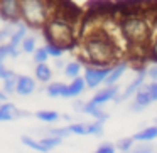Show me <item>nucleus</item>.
Instances as JSON below:
<instances>
[{
  "instance_id": "11",
  "label": "nucleus",
  "mask_w": 157,
  "mask_h": 153,
  "mask_svg": "<svg viewBox=\"0 0 157 153\" xmlns=\"http://www.w3.org/2000/svg\"><path fill=\"white\" fill-rule=\"evenodd\" d=\"M86 89V81L85 78H75L71 81V84H68V88H66V93L63 98H76V96H79L83 91Z\"/></svg>"
},
{
  "instance_id": "15",
  "label": "nucleus",
  "mask_w": 157,
  "mask_h": 153,
  "mask_svg": "<svg viewBox=\"0 0 157 153\" xmlns=\"http://www.w3.org/2000/svg\"><path fill=\"white\" fill-rule=\"evenodd\" d=\"M15 25H17V29H15V31L12 32V35H10V44L15 46V47H19L21 42H22V39L27 35V27L29 25L25 24V22H19V24H15Z\"/></svg>"
},
{
  "instance_id": "34",
  "label": "nucleus",
  "mask_w": 157,
  "mask_h": 153,
  "mask_svg": "<svg viewBox=\"0 0 157 153\" xmlns=\"http://www.w3.org/2000/svg\"><path fill=\"white\" fill-rule=\"evenodd\" d=\"M128 153H154V148L150 145H144V146H137V148H132Z\"/></svg>"
},
{
  "instance_id": "19",
  "label": "nucleus",
  "mask_w": 157,
  "mask_h": 153,
  "mask_svg": "<svg viewBox=\"0 0 157 153\" xmlns=\"http://www.w3.org/2000/svg\"><path fill=\"white\" fill-rule=\"evenodd\" d=\"M21 141H22V145H25L27 148H32V150H36V151H41V153H48V151H49V150L46 148V146L42 145L41 141H37V140L31 138V136H27V135L21 136Z\"/></svg>"
},
{
  "instance_id": "18",
  "label": "nucleus",
  "mask_w": 157,
  "mask_h": 153,
  "mask_svg": "<svg viewBox=\"0 0 157 153\" xmlns=\"http://www.w3.org/2000/svg\"><path fill=\"white\" fill-rule=\"evenodd\" d=\"M66 88H68V84H64V82H51L46 88V93H48L49 98H63L66 93Z\"/></svg>"
},
{
  "instance_id": "32",
  "label": "nucleus",
  "mask_w": 157,
  "mask_h": 153,
  "mask_svg": "<svg viewBox=\"0 0 157 153\" xmlns=\"http://www.w3.org/2000/svg\"><path fill=\"white\" fill-rule=\"evenodd\" d=\"M48 133L52 135V136H59V138H68V136L71 135V131H69L68 126H66V128H51Z\"/></svg>"
},
{
  "instance_id": "4",
  "label": "nucleus",
  "mask_w": 157,
  "mask_h": 153,
  "mask_svg": "<svg viewBox=\"0 0 157 153\" xmlns=\"http://www.w3.org/2000/svg\"><path fill=\"white\" fill-rule=\"evenodd\" d=\"M122 32L125 35V39L130 42L132 46H142L147 42L149 39V25L144 20L142 17H137V15H130L125 17L122 22Z\"/></svg>"
},
{
  "instance_id": "13",
  "label": "nucleus",
  "mask_w": 157,
  "mask_h": 153,
  "mask_svg": "<svg viewBox=\"0 0 157 153\" xmlns=\"http://www.w3.org/2000/svg\"><path fill=\"white\" fill-rule=\"evenodd\" d=\"M81 113H85V115L93 116L95 119H101V121H105V119L108 118V115H106V113L101 109V106H100V104H96V103H93V101L85 103V106H83Z\"/></svg>"
},
{
  "instance_id": "7",
  "label": "nucleus",
  "mask_w": 157,
  "mask_h": 153,
  "mask_svg": "<svg viewBox=\"0 0 157 153\" xmlns=\"http://www.w3.org/2000/svg\"><path fill=\"white\" fill-rule=\"evenodd\" d=\"M145 78H147V69H140V71L137 72V76L133 78V81L125 88V91L115 98V101H117V103H122V101H125V99H128V98H132V96H135V93L139 91L140 88H142V84H144V81H145Z\"/></svg>"
},
{
  "instance_id": "22",
  "label": "nucleus",
  "mask_w": 157,
  "mask_h": 153,
  "mask_svg": "<svg viewBox=\"0 0 157 153\" xmlns=\"http://www.w3.org/2000/svg\"><path fill=\"white\" fill-rule=\"evenodd\" d=\"M34 116L37 119H41V121H44V123H56L59 119L58 111H37Z\"/></svg>"
},
{
  "instance_id": "28",
  "label": "nucleus",
  "mask_w": 157,
  "mask_h": 153,
  "mask_svg": "<svg viewBox=\"0 0 157 153\" xmlns=\"http://www.w3.org/2000/svg\"><path fill=\"white\" fill-rule=\"evenodd\" d=\"M46 51H48V54H49V57H61L63 56V52H64V49L61 47V46H58V44H52V42H48L46 44Z\"/></svg>"
},
{
  "instance_id": "38",
  "label": "nucleus",
  "mask_w": 157,
  "mask_h": 153,
  "mask_svg": "<svg viewBox=\"0 0 157 153\" xmlns=\"http://www.w3.org/2000/svg\"><path fill=\"white\" fill-rule=\"evenodd\" d=\"M7 101V94H5L4 91H0V104H2V103H5Z\"/></svg>"
},
{
  "instance_id": "6",
  "label": "nucleus",
  "mask_w": 157,
  "mask_h": 153,
  "mask_svg": "<svg viewBox=\"0 0 157 153\" xmlns=\"http://www.w3.org/2000/svg\"><path fill=\"white\" fill-rule=\"evenodd\" d=\"M110 69H112L110 66H86V69H85L86 88L95 89V88H98L101 82H105Z\"/></svg>"
},
{
  "instance_id": "24",
  "label": "nucleus",
  "mask_w": 157,
  "mask_h": 153,
  "mask_svg": "<svg viewBox=\"0 0 157 153\" xmlns=\"http://www.w3.org/2000/svg\"><path fill=\"white\" fill-rule=\"evenodd\" d=\"M17 78L19 76L15 74V76H10V78L4 79V93L7 96H10V94L15 93V88H17Z\"/></svg>"
},
{
  "instance_id": "29",
  "label": "nucleus",
  "mask_w": 157,
  "mask_h": 153,
  "mask_svg": "<svg viewBox=\"0 0 157 153\" xmlns=\"http://www.w3.org/2000/svg\"><path fill=\"white\" fill-rule=\"evenodd\" d=\"M0 49L5 52V56H7V57L15 59V57H19V56H21V51H19V47L12 46L10 42H9V44H0Z\"/></svg>"
},
{
  "instance_id": "10",
  "label": "nucleus",
  "mask_w": 157,
  "mask_h": 153,
  "mask_svg": "<svg viewBox=\"0 0 157 153\" xmlns=\"http://www.w3.org/2000/svg\"><path fill=\"white\" fill-rule=\"evenodd\" d=\"M36 91V81L29 76H19L17 78V88L15 93L21 96H29Z\"/></svg>"
},
{
  "instance_id": "25",
  "label": "nucleus",
  "mask_w": 157,
  "mask_h": 153,
  "mask_svg": "<svg viewBox=\"0 0 157 153\" xmlns=\"http://www.w3.org/2000/svg\"><path fill=\"white\" fill-rule=\"evenodd\" d=\"M133 143H135L133 136H132V138H122V140L117 141V150L122 151V153H128L130 150L133 148Z\"/></svg>"
},
{
  "instance_id": "16",
  "label": "nucleus",
  "mask_w": 157,
  "mask_h": 153,
  "mask_svg": "<svg viewBox=\"0 0 157 153\" xmlns=\"http://www.w3.org/2000/svg\"><path fill=\"white\" fill-rule=\"evenodd\" d=\"M157 138V126H149V128H144L140 129L139 133L133 135V140L139 143L142 141H152V140Z\"/></svg>"
},
{
  "instance_id": "14",
  "label": "nucleus",
  "mask_w": 157,
  "mask_h": 153,
  "mask_svg": "<svg viewBox=\"0 0 157 153\" xmlns=\"http://www.w3.org/2000/svg\"><path fill=\"white\" fill-rule=\"evenodd\" d=\"M19 118V109L12 103H2L0 104V121H12Z\"/></svg>"
},
{
  "instance_id": "26",
  "label": "nucleus",
  "mask_w": 157,
  "mask_h": 153,
  "mask_svg": "<svg viewBox=\"0 0 157 153\" xmlns=\"http://www.w3.org/2000/svg\"><path fill=\"white\" fill-rule=\"evenodd\" d=\"M68 128L73 135H90L88 123H71V125H68Z\"/></svg>"
},
{
  "instance_id": "41",
  "label": "nucleus",
  "mask_w": 157,
  "mask_h": 153,
  "mask_svg": "<svg viewBox=\"0 0 157 153\" xmlns=\"http://www.w3.org/2000/svg\"><path fill=\"white\" fill-rule=\"evenodd\" d=\"M152 54H154V57L157 59V41L154 42V47H152Z\"/></svg>"
},
{
  "instance_id": "30",
  "label": "nucleus",
  "mask_w": 157,
  "mask_h": 153,
  "mask_svg": "<svg viewBox=\"0 0 157 153\" xmlns=\"http://www.w3.org/2000/svg\"><path fill=\"white\" fill-rule=\"evenodd\" d=\"M34 62L36 64H41V62H48V59H49V54H48V51H46V47H41V49H36L34 51Z\"/></svg>"
},
{
  "instance_id": "3",
  "label": "nucleus",
  "mask_w": 157,
  "mask_h": 153,
  "mask_svg": "<svg viewBox=\"0 0 157 153\" xmlns=\"http://www.w3.org/2000/svg\"><path fill=\"white\" fill-rule=\"evenodd\" d=\"M21 12L29 27H42L51 19L49 0H21Z\"/></svg>"
},
{
  "instance_id": "37",
  "label": "nucleus",
  "mask_w": 157,
  "mask_h": 153,
  "mask_svg": "<svg viewBox=\"0 0 157 153\" xmlns=\"http://www.w3.org/2000/svg\"><path fill=\"white\" fill-rule=\"evenodd\" d=\"M150 91V96H152V101H157V81H154L152 84L147 86Z\"/></svg>"
},
{
  "instance_id": "5",
  "label": "nucleus",
  "mask_w": 157,
  "mask_h": 153,
  "mask_svg": "<svg viewBox=\"0 0 157 153\" xmlns=\"http://www.w3.org/2000/svg\"><path fill=\"white\" fill-rule=\"evenodd\" d=\"M0 19L5 20L7 24L21 22V0H0Z\"/></svg>"
},
{
  "instance_id": "20",
  "label": "nucleus",
  "mask_w": 157,
  "mask_h": 153,
  "mask_svg": "<svg viewBox=\"0 0 157 153\" xmlns=\"http://www.w3.org/2000/svg\"><path fill=\"white\" fill-rule=\"evenodd\" d=\"M79 72H81V64H79L78 61H71V62H68V64L64 66V74L68 76L69 79L78 78Z\"/></svg>"
},
{
  "instance_id": "12",
  "label": "nucleus",
  "mask_w": 157,
  "mask_h": 153,
  "mask_svg": "<svg viewBox=\"0 0 157 153\" xmlns=\"http://www.w3.org/2000/svg\"><path fill=\"white\" fill-rule=\"evenodd\" d=\"M127 67H128V66H127V62H118V64L112 66V69H110V72H108V76H106V79H105V82H103V84H106V86L117 84V81H118V79L125 74Z\"/></svg>"
},
{
  "instance_id": "35",
  "label": "nucleus",
  "mask_w": 157,
  "mask_h": 153,
  "mask_svg": "<svg viewBox=\"0 0 157 153\" xmlns=\"http://www.w3.org/2000/svg\"><path fill=\"white\" fill-rule=\"evenodd\" d=\"M10 76H15V72H14V71H10V69H7L4 64H0V79L4 81V79L10 78Z\"/></svg>"
},
{
  "instance_id": "27",
  "label": "nucleus",
  "mask_w": 157,
  "mask_h": 153,
  "mask_svg": "<svg viewBox=\"0 0 157 153\" xmlns=\"http://www.w3.org/2000/svg\"><path fill=\"white\" fill-rule=\"evenodd\" d=\"M103 123L101 119H95L93 123H88V131L90 135H95V136H101L103 135Z\"/></svg>"
},
{
  "instance_id": "33",
  "label": "nucleus",
  "mask_w": 157,
  "mask_h": 153,
  "mask_svg": "<svg viewBox=\"0 0 157 153\" xmlns=\"http://www.w3.org/2000/svg\"><path fill=\"white\" fill-rule=\"evenodd\" d=\"M95 153H117V151H115V146L112 143H103V145L98 146V150Z\"/></svg>"
},
{
  "instance_id": "2",
  "label": "nucleus",
  "mask_w": 157,
  "mask_h": 153,
  "mask_svg": "<svg viewBox=\"0 0 157 153\" xmlns=\"http://www.w3.org/2000/svg\"><path fill=\"white\" fill-rule=\"evenodd\" d=\"M44 35L48 42L61 46L63 49H69L75 44V29L71 22L64 17H51L46 24Z\"/></svg>"
},
{
  "instance_id": "23",
  "label": "nucleus",
  "mask_w": 157,
  "mask_h": 153,
  "mask_svg": "<svg viewBox=\"0 0 157 153\" xmlns=\"http://www.w3.org/2000/svg\"><path fill=\"white\" fill-rule=\"evenodd\" d=\"M39 141L42 143V145L46 146V148L51 151V150H54L56 146H59L63 143V138H59V136H52V135H48V136H44V138H41Z\"/></svg>"
},
{
  "instance_id": "8",
  "label": "nucleus",
  "mask_w": 157,
  "mask_h": 153,
  "mask_svg": "<svg viewBox=\"0 0 157 153\" xmlns=\"http://www.w3.org/2000/svg\"><path fill=\"white\" fill-rule=\"evenodd\" d=\"M152 103V96H150V91L149 88H140L139 91L135 93V101L132 103V111L133 113H139L142 111L144 108H147V106Z\"/></svg>"
},
{
  "instance_id": "9",
  "label": "nucleus",
  "mask_w": 157,
  "mask_h": 153,
  "mask_svg": "<svg viewBox=\"0 0 157 153\" xmlns=\"http://www.w3.org/2000/svg\"><path fill=\"white\" fill-rule=\"evenodd\" d=\"M117 96H118V88L113 84V86H106L105 89L98 91L91 101L96 103V104H100V106H103L105 103H108V101H112V99H115Z\"/></svg>"
},
{
  "instance_id": "40",
  "label": "nucleus",
  "mask_w": 157,
  "mask_h": 153,
  "mask_svg": "<svg viewBox=\"0 0 157 153\" xmlns=\"http://www.w3.org/2000/svg\"><path fill=\"white\" fill-rule=\"evenodd\" d=\"M5 57H7V56H5V52L2 51V49H0V64H4V61H5Z\"/></svg>"
},
{
  "instance_id": "1",
  "label": "nucleus",
  "mask_w": 157,
  "mask_h": 153,
  "mask_svg": "<svg viewBox=\"0 0 157 153\" xmlns=\"http://www.w3.org/2000/svg\"><path fill=\"white\" fill-rule=\"evenodd\" d=\"M83 51L86 59L95 66H108L117 56L115 44L105 31L91 32L83 44Z\"/></svg>"
},
{
  "instance_id": "31",
  "label": "nucleus",
  "mask_w": 157,
  "mask_h": 153,
  "mask_svg": "<svg viewBox=\"0 0 157 153\" xmlns=\"http://www.w3.org/2000/svg\"><path fill=\"white\" fill-rule=\"evenodd\" d=\"M14 25L15 24H9V25H5V27H2L0 29V44H4L7 39H10V35H12V29H14Z\"/></svg>"
},
{
  "instance_id": "17",
  "label": "nucleus",
  "mask_w": 157,
  "mask_h": 153,
  "mask_svg": "<svg viewBox=\"0 0 157 153\" xmlns=\"http://www.w3.org/2000/svg\"><path fill=\"white\" fill-rule=\"evenodd\" d=\"M34 74H36V78H37V81H41V82H49L51 78H52V71H51V67H49L46 62L36 64Z\"/></svg>"
},
{
  "instance_id": "42",
  "label": "nucleus",
  "mask_w": 157,
  "mask_h": 153,
  "mask_svg": "<svg viewBox=\"0 0 157 153\" xmlns=\"http://www.w3.org/2000/svg\"><path fill=\"white\" fill-rule=\"evenodd\" d=\"M48 153H49V151H48Z\"/></svg>"
},
{
  "instance_id": "36",
  "label": "nucleus",
  "mask_w": 157,
  "mask_h": 153,
  "mask_svg": "<svg viewBox=\"0 0 157 153\" xmlns=\"http://www.w3.org/2000/svg\"><path fill=\"white\" fill-rule=\"evenodd\" d=\"M147 76L154 81H157V64H152L149 69H147Z\"/></svg>"
},
{
  "instance_id": "21",
  "label": "nucleus",
  "mask_w": 157,
  "mask_h": 153,
  "mask_svg": "<svg viewBox=\"0 0 157 153\" xmlns=\"http://www.w3.org/2000/svg\"><path fill=\"white\" fill-rule=\"evenodd\" d=\"M21 49L25 54H34V51L37 49L36 47V37L34 35H25L21 42Z\"/></svg>"
},
{
  "instance_id": "39",
  "label": "nucleus",
  "mask_w": 157,
  "mask_h": 153,
  "mask_svg": "<svg viewBox=\"0 0 157 153\" xmlns=\"http://www.w3.org/2000/svg\"><path fill=\"white\" fill-rule=\"evenodd\" d=\"M56 67H64V62H63L59 57H56Z\"/></svg>"
}]
</instances>
